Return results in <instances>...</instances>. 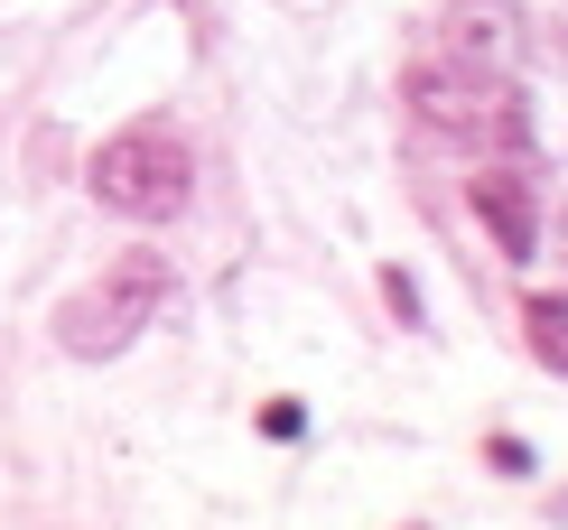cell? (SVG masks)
Instances as JSON below:
<instances>
[{
  "mask_svg": "<svg viewBox=\"0 0 568 530\" xmlns=\"http://www.w3.org/2000/svg\"><path fill=\"white\" fill-rule=\"evenodd\" d=\"M447 47H457L476 75H513V65H523V10H513V0H457V10H447Z\"/></svg>",
  "mask_w": 568,
  "mask_h": 530,
  "instance_id": "cell-5",
  "label": "cell"
},
{
  "mask_svg": "<svg viewBox=\"0 0 568 530\" xmlns=\"http://www.w3.org/2000/svg\"><path fill=\"white\" fill-rule=\"evenodd\" d=\"M550 243H559V261H568V214H559V224H550Z\"/></svg>",
  "mask_w": 568,
  "mask_h": 530,
  "instance_id": "cell-7",
  "label": "cell"
},
{
  "mask_svg": "<svg viewBox=\"0 0 568 530\" xmlns=\"http://www.w3.org/2000/svg\"><path fill=\"white\" fill-rule=\"evenodd\" d=\"M523 326H531V354H540V364L568 373V298H531Z\"/></svg>",
  "mask_w": 568,
  "mask_h": 530,
  "instance_id": "cell-6",
  "label": "cell"
},
{
  "mask_svg": "<svg viewBox=\"0 0 568 530\" xmlns=\"http://www.w3.org/2000/svg\"><path fill=\"white\" fill-rule=\"evenodd\" d=\"M93 196L112 214H131V224H169L186 205V140L169 122H131L112 131L103 150H93Z\"/></svg>",
  "mask_w": 568,
  "mask_h": 530,
  "instance_id": "cell-2",
  "label": "cell"
},
{
  "mask_svg": "<svg viewBox=\"0 0 568 530\" xmlns=\"http://www.w3.org/2000/svg\"><path fill=\"white\" fill-rule=\"evenodd\" d=\"M466 205H476V224L494 233L504 261H531L540 252V196H531L523 167H476V177H466Z\"/></svg>",
  "mask_w": 568,
  "mask_h": 530,
  "instance_id": "cell-4",
  "label": "cell"
},
{
  "mask_svg": "<svg viewBox=\"0 0 568 530\" xmlns=\"http://www.w3.org/2000/svg\"><path fill=\"white\" fill-rule=\"evenodd\" d=\"M410 112L447 140H494V150H523L531 112L504 75H476V65H419L410 75Z\"/></svg>",
  "mask_w": 568,
  "mask_h": 530,
  "instance_id": "cell-3",
  "label": "cell"
},
{
  "mask_svg": "<svg viewBox=\"0 0 568 530\" xmlns=\"http://www.w3.org/2000/svg\"><path fill=\"white\" fill-rule=\"evenodd\" d=\"M178 298V271L159 252H122L93 288H75V298L57 307V345L75 354V364H103V354H122L140 326H159V307Z\"/></svg>",
  "mask_w": 568,
  "mask_h": 530,
  "instance_id": "cell-1",
  "label": "cell"
},
{
  "mask_svg": "<svg viewBox=\"0 0 568 530\" xmlns=\"http://www.w3.org/2000/svg\"><path fill=\"white\" fill-rule=\"evenodd\" d=\"M410 530H429V521H410Z\"/></svg>",
  "mask_w": 568,
  "mask_h": 530,
  "instance_id": "cell-8",
  "label": "cell"
}]
</instances>
